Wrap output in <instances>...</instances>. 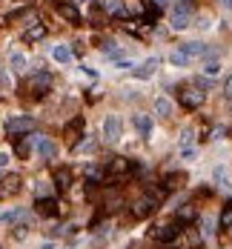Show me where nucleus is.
Returning <instances> with one entry per match:
<instances>
[{
    "label": "nucleus",
    "instance_id": "25",
    "mask_svg": "<svg viewBox=\"0 0 232 249\" xmlns=\"http://www.w3.org/2000/svg\"><path fill=\"white\" fill-rule=\"evenodd\" d=\"M212 175H215V184H218V187H230V178H227V169H224V166H215V172H212Z\"/></svg>",
    "mask_w": 232,
    "mask_h": 249
},
{
    "label": "nucleus",
    "instance_id": "27",
    "mask_svg": "<svg viewBox=\"0 0 232 249\" xmlns=\"http://www.w3.org/2000/svg\"><path fill=\"white\" fill-rule=\"evenodd\" d=\"M221 226H224V229H230L232 226V203H227L224 212H221Z\"/></svg>",
    "mask_w": 232,
    "mask_h": 249
},
{
    "label": "nucleus",
    "instance_id": "2",
    "mask_svg": "<svg viewBox=\"0 0 232 249\" xmlns=\"http://www.w3.org/2000/svg\"><path fill=\"white\" fill-rule=\"evenodd\" d=\"M100 132H103V140H106V143H118L121 135H124L121 118H118V115H109V118L103 121V126H100Z\"/></svg>",
    "mask_w": 232,
    "mask_h": 249
},
{
    "label": "nucleus",
    "instance_id": "37",
    "mask_svg": "<svg viewBox=\"0 0 232 249\" xmlns=\"http://www.w3.org/2000/svg\"><path fill=\"white\" fill-rule=\"evenodd\" d=\"M224 3H227V6H230V9H232V0H224Z\"/></svg>",
    "mask_w": 232,
    "mask_h": 249
},
{
    "label": "nucleus",
    "instance_id": "12",
    "mask_svg": "<svg viewBox=\"0 0 232 249\" xmlns=\"http://www.w3.org/2000/svg\"><path fill=\"white\" fill-rule=\"evenodd\" d=\"M155 69H158V58H149V61H143L138 69H135V78L146 80V78H152V75H155Z\"/></svg>",
    "mask_w": 232,
    "mask_h": 249
},
{
    "label": "nucleus",
    "instance_id": "33",
    "mask_svg": "<svg viewBox=\"0 0 232 249\" xmlns=\"http://www.w3.org/2000/svg\"><path fill=\"white\" fill-rule=\"evenodd\" d=\"M212 226H215V220H212V218H203V235H212V232H215Z\"/></svg>",
    "mask_w": 232,
    "mask_h": 249
},
{
    "label": "nucleus",
    "instance_id": "34",
    "mask_svg": "<svg viewBox=\"0 0 232 249\" xmlns=\"http://www.w3.org/2000/svg\"><path fill=\"white\" fill-rule=\"evenodd\" d=\"M224 94H227V100H232V78H227V86H224Z\"/></svg>",
    "mask_w": 232,
    "mask_h": 249
},
{
    "label": "nucleus",
    "instance_id": "11",
    "mask_svg": "<svg viewBox=\"0 0 232 249\" xmlns=\"http://www.w3.org/2000/svg\"><path fill=\"white\" fill-rule=\"evenodd\" d=\"M34 206H37V215H43V218H55L58 215V203L52 198H40Z\"/></svg>",
    "mask_w": 232,
    "mask_h": 249
},
{
    "label": "nucleus",
    "instance_id": "26",
    "mask_svg": "<svg viewBox=\"0 0 232 249\" xmlns=\"http://www.w3.org/2000/svg\"><path fill=\"white\" fill-rule=\"evenodd\" d=\"M29 152H32V138H26V140L17 143V157H29Z\"/></svg>",
    "mask_w": 232,
    "mask_h": 249
},
{
    "label": "nucleus",
    "instance_id": "4",
    "mask_svg": "<svg viewBox=\"0 0 232 249\" xmlns=\"http://www.w3.org/2000/svg\"><path fill=\"white\" fill-rule=\"evenodd\" d=\"M158 201H161V195H143L138 203H135V218H146V215H152L155 209H158Z\"/></svg>",
    "mask_w": 232,
    "mask_h": 249
},
{
    "label": "nucleus",
    "instance_id": "18",
    "mask_svg": "<svg viewBox=\"0 0 232 249\" xmlns=\"http://www.w3.org/2000/svg\"><path fill=\"white\" fill-rule=\"evenodd\" d=\"M181 52L192 61V58H198V55H203V52H206V46H203V43H184V46H181Z\"/></svg>",
    "mask_w": 232,
    "mask_h": 249
},
{
    "label": "nucleus",
    "instance_id": "36",
    "mask_svg": "<svg viewBox=\"0 0 232 249\" xmlns=\"http://www.w3.org/2000/svg\"><path fill=\"white\" fill-rule=\"evenodd\" d=\"M155 3H158V6H166V3H169V0H155Z\"/></svg>",
    "mask_w": 232,
    "mask_h": 249
},
{
    "label": "nucleus",
    "instance_id": "29",
    "mask_svg": "<svg viewBox=\"0 0 232 249\" xmlns=\"http://www.w3.org/2000/svg\"><path fill=\"white\" fill-rule=\"evenodd\" d=\"M189 143H192V129H184L181 132V149H192Z\"/></svg>",
    "mask_w": 232,
    "mask_h": 249
},
{
    "label": "nucleus",
    "instance_id": "7",
    "mask_svg": "<svg viewBox=\"0 0 232 249\" xmlns=\"http://www.w3.org/2000/svg\"><path fill=\"white\" fill-rule=\"evenodd\" d=\"M181 232H184V229H181V223L175 220V223H164V226H158V229H155L152 235H155L158 241H164V244H169V241H175V238H178Z\"/></svg>",
    "mask_w": 232,
    "mask_h": 249
},
{
    "label": "nucleus",
    "instance_id": "9",
    "mask_svg": "<svg viewBox=\"0 0 232 249\" xmlns=\"http://www.w3.org/2000/svg\"><path fill=\"white\" fill-rule=\"evenodd\" d=\"M20 192V178L17 175H6L3 181H0V198H12V195H17Z\"/></svg>",
    "mask_w": 232,
    "mask_h": 249
},
{
    "label": "nucleus",
    "instance_id": "3",
    "mask_svg": "<svg viewBox=\"0 0 232 249\" xmlns=\"http://www.w3.org/2000/svg\"><path fill=\"white\" fill-rule=\"evenodd\" d=\"M49 89H52V75H49V72H37L32 80H29V92H32V97H43Z\"/></svg>",
    "mask_w": 232,
    "mask_h": 249
},
{
    "label": "nucleus",
    "instance_id": "24",
    "mask_svg": "<svg viewBox=\"0 0 232 249\" xmlns=\"http://www.w3.org/2000/svg\"><path fill=\"white\" fill-rule=\"evenodd\" d=\"M140 12H143V9H140V3H138V0H126V3H124V15H121V17H129V15H140Z\"/></svg>",
    "mask_w": 232,
    "mask_h": 249
},
{
    "label": "nucleus",
    "instance_id": "8",
    "mask_svg": "<svg viewBox=\"0 0 232 249\" xmlns=\"http://www.w3.org/2000/svg\"><path fill=\"white\" fill-rule=\"evenodd\" d=\"M181 103H184L186 109H198L201 103H203V92L192 89V86H186V89H181Z\"/></svg>",
    "mask_w": 232,
    "mask_h": 249
},
{
    "label": "nucleus",
    "instance_id": "15",
    "mask_svg": "<svg viewBox=\"0 0 232 249\" xmlns=\"http://www.w3.org/2000/svg\"><path fill=\"white\" fill-rule=\"evenodd\" d=\"M23 37H26L29 43H37V40H43V37H46V26H43V23H34V26H29V29H26V34H23Z\"/></svg>",
    "mask_w": 232,
    "mask_h": 249
},
{
    "label": "nucleus",
    "instance_id": "31",
    "mask_svg": "<svg viewBox=\"0 0 232 249\" xmlns=\"http://www.w3.org/2000/svg\"><path fill=\"white\" fill-rule=\"evenodd\" d=\"M203 72H206V75H218V72H221V63H218V61H209Z\"/></svg>",
    "mask_w": 232,
    "mask_h": 249
},
{
    "label": "nucleus",
    "instance_id": "21",
    "mask_svg": "<svg viewBox=\"0 0 232 249\" xmlns=\"http://www.w3.org/2000/svg\"><path fill=\"white\" fill-rule=\"evenodd\" d=\"M23 218H26V212H23V209H9V212H3V215H0L3 223H17V220H23Z\"/></svg>",
    "mask_w": 232,
    "mask_h": 249
},
{
    "label": "nucleus",
    "instance_id": "16",
    "mask_svg": "<svg viewBox=\"0 0 232 249\" xmlns=\"http://www.w3.org/2000/svg\"><path fill=\"white\" fill-rule=\"evenodd\" d=\"M80 132H83V118H75V121H69L66 129H63V135H66L69 140H75Z\"/></svg>",
    "mask_w": 232,
    "mask_h": 249
},
{
    "label": "nucleus",
    "instance_id": "17",
    "mask_svg": "<svg viewBox=\"0 0 232 249\" xmlns=\"http://www.w3.org/2000/svg\"><path fill=\"white\" fill-rule=\"evenodd\" d=\"M155 115H161V118H172V100H166V97H158L155 100Z\"/></svg>",
    "mask_w": 232,
    "mask_h": 249
},
{
    "label": "nucleus",
    "instance_id": "28",
    "mask_svg": "<svg viewBox=\"0 0 232 249\" xmlns=\"http://www.w3.org/2000/svg\"><path fill=\"white\" fill-rule=\"evenodd\" d=\"M169 61H172V66H186V63H189V58L178 49V52H172V58H169Z\"/></svg>",
    "mask_w": 232,
    "mask_h": 249
},
{
    "label": "nucleus",
    "instance_id": "13",
    "mask_svg": "<svg viewBox=\"0 0 232 249\" xmlns=\"http://www.w3.org/2000/svg\"><path fill=\"white\" fill-rule=\"evenodd\" d=\"M135 129L140 132V138H152V121L146 115H135Z\"/></svg>",
    "mask_w": 232,
    "mask_h": 249
},
{
    "label": "nucleus",
    "instance_id": "38",
    "mask_svg": "<svg viewBox=\"0 0 232 249\" xmlns=\"http://www.w3.org/2000/svg\"><path fill=\"white\" fill-rule=\"evenodd\" d=\"M230 235H232V226H230Z\"/></svg>",
    "mask_w": 232,
    "mask_h": 249
},
{
    "label": "nucleus",
    "instance_id": "23",
    "mask_svg": "<svg viewBox=\"0 0 232 249\" xmlns=\"http://www.w3.org/2000/svg\"><path fill=\"white\" fill-rule=\"evenodd\" d=\"M9 63H12V69H15V72H23V69H26V55L12 52V55H9Z\"/></svg>",
    "mask_w": 232,
    "mask_h": 249
},
{
    "label": "nucleus",
    "instance_id": "32",
    "mask_svg": "<svg viewBox=\"0 0 232 249\" xmlns=\"http://www.w3.org/2000/svg\"><path fill=\"white\" fill-rule=\"evenodd\" d=\"M178 218H181V220H189V218H192V206L186 203V206H184V209L178 212Z\"/></svg>",
    "mask_w": 232,
    "mask_h": 249
},
{
    "label": "nucleus",
    "instance_id": "1",
    "mask_svg": "<svg viewBox=\"0 0 232 249\" xmlns=\"http://www.w3.org/2000/svg\"><path fill=\"white\" fill-rule=\"evenodd\" d=\"M192 15H195V3H192V0H178V3H175V9H172L169 26H172L175 31L189 29V23H192Z\"/></svg>",
    "mask_w": 232,
    "mask_h": 249
},
{
    "label": "nucleus",
    "instance_id": "6",
    "mask_svg": "<svg viewBox=\"0 0 232 249\" xmlns=\"http://www.w3.org/2000/svg\"><path fill=\"white\" fill-rule=\"evenodd\" d=\"M32 146L37 149V155L46 157V160H52V157L58 155V146L49 140V138H40V135H32Z\"/></svg>",
    "mask_w": 232,
    "mask_h": 249
},
{
    "label": "nucleus",
    "instance_id": "10",
    "mask_svg": "<svg viewBox=\"0 0 232 249\" xmlns=\"http://www.w3.org/2000/svg\"><path fill=\"white\" fill-rule=\"evenodd\" d=\"M58 15H61L63 20H69V23H77V20H80L77 6H72V3H66V0H61V3H58Z\"/></svg>",
    "mask_w": 232,
    "mask_h": 249
},
{
    "label": "nucleus",
    "instance_id": "5",
    "mask_svg": "<svg viewBox=\"0 0 232 249\" xmlns=\"http://www.w3.org/2000/svg\"><path fill=\"white\" fill-rule=\"evenodd\" d=\"M32 129H34V121H32V118H12V121L6 124V135L17 138V135H23V132L29 135Z\"/></svg>",
    "mask_w": 232,
    "mask_h": 249
},
{
    "label": "nucleus",
    "instance_id": "30",
    "mask_svg": "<svg viewBox=\"0 0 232 249\" xmlns=\"http://www.w3.org/2000/svg\"><path fill=\"white\" fill-rule=\"evenodd\" d=\"M92 149H95L92 140H80V143H75V152H92Z\"/></svg>",
    "mask_w": 232,
    "mask_h": 249
},
{
    "label": "nucleus",
    "instance_id": "19",
    "mask_svg": "<svg viewBox=\"0 0 232 249\" xmlns=\"http://www.w3.org/2000/svg\"><path fill=\"white\" fill-rule=\"evenodd\" d=\"M52 58H55L58 63H69V61H72V49L61 43V46H55V49H52Z\"/></svg>",
    "mask_w": 232,
    "mask_h": 249
},
{
    "label": "nucleus",
    "instance_id": "14",
    "mask_svg": "<svg viewBox=\"0 0 232 249\" xmlns=\"http://www.w3.org/2000/svg\"><path fill=\"white\" fill-rule=\"evenodd\" d=\"M100 9L106 12V15H124V0H100Z\"/></svg>",
    "mask_w": 232,
    "mask_h": 249
},
{
    "label": "nucleus",
    "instance_id": "20",
    "mask_svg": "<svg viewBox=\"0 0 232 249\" xmlns=\"http://www.w3.org/2000/svg\"><path fill=\"white\" fill-rule=\"evenodd\" d=\"M55 184H58V189H69L72 187V172L69 169H58L55 172Z\"/></svg>",
    "mask_w": 232,
    "mask_h": 249
},
{
    "label": "nucleus",
    "instance_id": "35",
    "mask_svg": "<svg viewBox=\"0 0 232 249\" xmlns=\"http://www.w3.org/2000/svg\"><path fill=\"white\" fill-rule=\"evenodd\" d=\"M6 163H9V155H6V152H0V169H3Z\"/></svg>",
    "mask_w": 232,
    "mask_h": 249
},
{
    "label": "nucleus",
    "instance_id": "22",
    "mask_svg": "<svg viewBox=\"0 0 232 249\" xmlns=\"http://www.w3.org/2000/svg\"><path fill=\"white\" fill-rule=\"evenodd\" d=\"M129 169V160H124V157H115L109 166H106V172H112V175H118V172H126Z\"/></svg>",
    "mask_w": 232,
    "mask_h": 249
}]
</instances>
